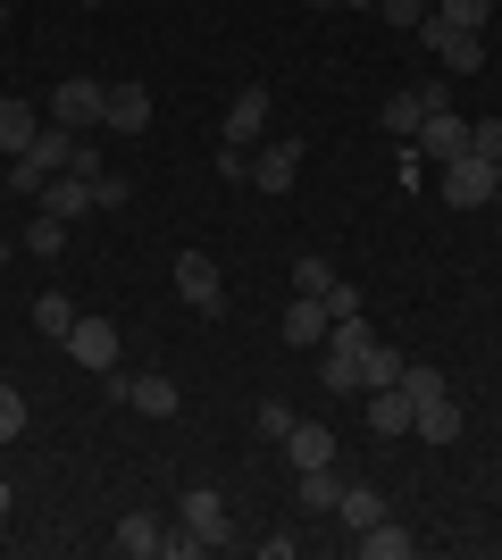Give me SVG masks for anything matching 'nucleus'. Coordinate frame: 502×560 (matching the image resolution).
<instances>
[{
	"instance_id": "f257e3e1",
	"label": "nucleus",
	"mask_w": 502,
	"mask_h": 560,
	"mask_svg": "<svg viewBox=\"0 0 502 560\" xmlns=\"http://www.w3.org/2000/svg\"><path fill=\"white\" fill-rule=\"evenodd\" d=\"M176 527H185L201 552H226V544H235V511H226V493H218V486H192L185 511H176Z\"/></svg>"
},
{
	"instance_id": "f03ea898",
	"label": "nucleus",
	"mask_w": 502,
	"mask_h": 560,
	"mask_svg": "<svg viewBox=\"0 0 502 560\" xmlns=\"http://www.w3.org/2000/svg\"><path fill=\"white\" fill-rule=\"evenodd\" d=\"M101 101H109L101 75H59V84H50V117L75 126V135H93V126H101Z\"/></svg>"
},
{
	"instance_id": "7ed1b4c3",
	"label": "nucleus",
	"mask_w": 502,
	"mask_h": 560,
	"mask_svg": "<svg viewBox=\"0 0 502 560\" xmlns=\"http://www.w3.org/2000/svg\"><path fill=\"white\" fill-rule=\"evenodd\" d=\"M419 43H428V50H435V59H444L453 75H478L486 59H494V50H486V34H453V25L435 18V9L419 18Z\"/></svg>"
},
{
	"instance_id": "20e7f679",
	"label": "nucleus",
	"mask_w": 502,
	"mask_h": 560,
	"mask_svg": "<svg viewBox=\"0 0 502 560\" xmlns=\"http://www.w3.org/2000/svg\"><path fill=\"white\" fill-rule=\"evenodd\" d=\"M176 293H185V310H201V318H226V277H218L210 252H185V259H176Z\"/></svg>"
},
{
	"instance_id": "39448f33",
	"label": "nucleus",
	"mask_w": 502,
	"mask_h": 560,
	"mask_svg": "<svg viewBox=\"0 0 502 560\" xmlns=\"http://www.w3.org/2000/svg\"><path fill=\"white\" fill-rule=\"evenodd\" d=\"M435 176H444V201H453V210H486V201H494V160H478V151L444 160Z\"/></svg>"
},
{
	"instance_id": "423d86ee",
	"label": "nucleus",
	"mask_w": 502,
	"mask_h": 560,
	"mask_svg": "<svg viewBox=\"0 0 502 560\" xmlns=\"http://www.w3.org/2000/svg\"><path fill=\"white\" fill-rule=\"evenodd\" d=\"M293 176H302V142H293V135H268L260 151H252V192L277 201V192H293Z\"/></svg>"
},
{
	"instance_id": "0eeeda50",
	"label": "nucleus",
	"mask_w": 502,
	"mask_h": 560,
	"mask_svg": "<svg viewBox=\"0 0 502 560\" xmlns=\"http://www.w3.org/2000/svg\"><path fill=\"white\" fill-rule=\"evenodd\" d=\"M101 135H151V84L118 75V84H109V101H101Z\"/></svg>"
},
{
	"instance_id": "6e6552de",
	"label": "nucleus",
	"mask_w": 502,
	"mask_h": 560,
	"mask_svg": "<svg viewBox=\"0 0 502 560\" xmlns=\"http://www.w3.org/2000/svg\"><path fill=\"white\" fill-rule=\"evenodd\" d=\"M218 135L235 142V151H260L268 142V84H243V93L226 101V126H218Z\"/></svg>"
},
{
	"instance_id": "1a4fd4ad",
	"label": "nucleus",
	"mask_w": 502,
	"mask_h": 560,
	"mask_svg": "<svg viewBox=\"0 0 502 560\" xmlns=\"http://www.w3.org/2000/svg\"><path fill=\"white\" fill-rule=\"evenodd\" d=\"M410 151H419V160H428V167L460 160V151H469V117H453V109H428V126L410 135Z\"/></svg>"
},
{
	"instance_id": "9d476101",
	"label": "nucleus",
	"mask_w": 502,
	"mask_h": 560,
	"mask_svg": "<svg viewBox=\"0 0 502 560\" xmlns=\"http://www.w3.org/2000/svg\"><path fill=\"white\" fill-rule=\"evenodd\" d=\"M68 360H75V369H93V376H109V369H118V327H109V318H75V327H68Z\"/></svg>"
},
{
	"instance_id": "9b49d317",
	"label": "nucleus",
	"mask_w": 502,
	"mask_h": 560,
	"mask_svg": "<svg viewBox=\"0 0 502 560\" xmlns=\"http://www.w3.org/2000/svg\"><path fill=\"white\" fill-rule=\"evenodd\" d=\"M109 394H118L126 410H143V419H176V410H185V394H176L167 376H126L118 385V369H109Z\"/></svg>"
},
{
	"instance_id": "f8f14e48",
	"label": "nucleus",
	"mask_w": 502,
	"mask_h": 560,
	"mask_svg": "<svg viewBox=\"0 0 502 560\" xmlns=\"http://www.w3.org/2000/svg\"><path fill=\"white\" fill-rule=\"evenodd\" d=\"M93 185H101V176H84V167H59V176H50V185L34 192V201H43L50 218H68V226H75L84 210H101V201H93Z\"/></svg>"
},
{
	"instance_id": "ddd939ff",
	"label": "nucleus",
	"mask_w": 502,
	"mask_h": 560,
	"mask_svg": "<svg viewBox=\"0 0 502 560\" xmlns=\"http://www.w3.org/2000/svg\"><path fill=\"white\" fill-rule=\"evenodd\" d=\"M277 335L311 351V343H327V335H335V318H327V302H318V293H293V302H285V318H277Z\"/></svg>"
},
{
	"instance_id": "4468645a",
	"label": "nucleus",
	"mask_w": 502,
	"mask_h": 560,
	"mask_svg": "<svg viewBox=\"0 0 502 560\" xmlns=\"http://www.w3.org/2000/svg\"><path fill=\"white\" fill-rule=\"evenodd\" d=\"M410 435H419V444H460V401L453 394L419 401V410H410Z\"/></svg>"
},
{
	"instance_id": "2eb2a0df",
	"label": "nucleus",
	"mask_w": 502,
	"mask_h": 560,
	"mask_svg": "<svg viewBox=\"0 0 502 560\" xmlns=\"http://www.w3.org/2000/svg\"><path fill=\"white\" fill-rule=\"evenodd\" d=\"M118 552H126V560H160V552H167V527H160L151 511H126V518H118Z\"/></svg>"
},
{
	"instance_id": "dca6fc26",
	"label": "nucleus",
	"mask_w": 502,
	"mask_h": 560,
	"mask_svg": "<svg viewBox=\"0 0 502 560\" xmlns=\"http://www.w3.org/2000/svg\"><path fill=\"white\" fill-rule=\"evenodd\" d=\"M34 135H43V117H34V101H17V93H9V101H0V160H17V151H25Z\"/></svg>"
},
{
	"instance_id": "f3484780",
	"label": "nucleus",
	"mask_w": 502,
	"mask_h": 560,
	"mask_svg": "<svg viewBox=\"0 0 502 560\" xmlns=\"http://www.w3.org/2000/svg\"><path fill=\"white\" fill-rule=\"evenodd\" d=\"M360 560H410L419 552V536H410V527H394V518H377V527H360Z\"/></svg>"
},
{
	"instance_id": "a211bd4d",
	"label": "nucleus",
	"mask_w": 502,
	"mask_h": 560,
	"mask_svg": "<svg viewBox=\"0 0 502 560\" xmlns=\"http://www.w3.org/2000/svg\"><path fill=\"white\" fill-rule=\"evenodd\" d=\"M285 460H293V468H318V460H335V435H327V419H293V435H285Z\"/></svg>"
},
{
	"instance_id": "6ab92c4d",
	"label": "nucleus",
	"mask_w": 502,
	"mask_h": 560,
	"mask_svg": "<svg viewBox=\"0 0 502 560\" xmlns=\"http://www.w3.org/2000/svg\"><path fill=\"white\" fill-rule=\"evenodd\" d=\"M293 493H302V511H335V493H343V468H335V460L293 468Z\"/></svg>"
},
{
	"instance_id": "aec40b11",
	"label": "nucleus",
	"mask_w": 502,
	"mask_h": 560,
	"mask_svg": "<svg viewBox=\"0 0 502 560\" xmlns=\"http://www.w3.org/2000/svg\"><path fill=\"white\" fill-rule=\"evenodd\" d=\"M410 410H419V401H410L402 385H377V394H369V427H377V435H410Z\"/></svg>"
},
{
	"instance_id": "412c9836",
	"label": "nucleus",
	"mask_w": 502,
	"mask_h": 560,
	"mask_svg": "<svg viewBox=\"0 0 502 560\" xmlns=\"http://www.w3.org/2000/svg\"><path fill=\"white\" fill-rule=\"evenodd\" d=\"M335 518H343V527H352V536H360V527H377V518H385L377 486H352V477H343V493H335Z\"/></svg>"
},
{
	"instance_id": "4be33fe9",
	"label": "nucleus",
	"mask_w": 502,
	"mask_h": 560,
	"mask_svg": "<svg viewBox=\"0 0 502 560\" xmlns=\"http://www.w3.org/2000/svg\"><path fill=\"white\" fill-rule=\"evenodd\" d=\"M75 318H84V310H75V302H68V293H59V284H50L43 302H34V327H43V335H50V343H68V327H75Z\"/></svg>"
},
{
	"instance_id": "5701e85b",
	"label": "nucleus",
	"mask_w": 502,
	"mask_h": 560,
	"mask_svg": "<svg viewBox=\"0 0 502 560\" xmlns=\"http://www.w3.org/2000/svg\"><path fill=\"white\" fill-rule=\"evenodd\" d=\"M360 385H369V394H377V385H402V351L369 343V351H360Z\"/></svg>"
},
{
	"instance_id": "b1692460",
	"label": "nucleus",
	"mask_w": 502,
	"mask_h": 560,
	"mask_svg": "<svg viewBox=\"0 0 502 560\" xmlns=\"http://www.w3.org/2000/svg\"><path fill=\"white\" fill-rule=\"evenodd\" d=\"M25 252H34V259H59V252H68V218L34 210V226H25Z\"/></svg>"
},
{
	"instance_id": "393cba45",
	"label": "nucleus",
	"mask_w": 502,
	"mask_h": 560,
	"mask_svg": "<svg viewBox=\"0 0 502 560\" xmlns=\"http://www.w3.org/2000/svg\"><path fill=\"white\" fill-rule=\"evenodd\" d=\"M318 385H327V394H369V385H360V360L335 351V343H327V360H318Z\"/></svg>"
},
{
	"instance_id": "a878e982",
	"label": "nucleus",
	"mask_w": 502,
	"mask_h": 560,
	"mask_svg": "<svg viewBox=\"0 0 502 560\" xmlns=\"http://www.w3.org/2000/svg\"><path fill=\"white\" fill-rule=\"evenodd\" d=\"M435 18L453 25V34H486V18H494V0H435Z\"/></svg>"
},
{
	"instance_id": "bb28decb",
	"label": "nucleus",
	"mask_w": 502,
	"mask_h": 560,
	"mask_svg": "<svg viewBox=\"0 0 502 560\" xmlns=\"http://www.w3.org/2000/svg\"><path fill=\"white\" fill-rule=\"evenodd\" d=\"M17 435H25V394L0 376V444H17Z\"/></svg>"
},
{
	"instance_id": "cd10ccee",
	"label": "nucleus",
	"mask_w": 502,
	"mask_h": 560,
	"mask_svg": "<svg viewBox=\"0 0 502 560\" xmlns=\"http://www.w3.org/2000/svg\"><path fill=\"white\" fill-rule=\"evenodd\" d=\"M327 284H335V268H327V259H293V293H318V302H327Z\"/></svg>"
},
{
	"instance_id": "c85d7f7f",
	"label": "nucleus",
	"mask_w": 502,
	"mask_h": 560,
	"mask_svg": "<svg viewBox=\"0 0 502 560\" xmlns=\"http://www.w3.org/2000/svg\"><path fill=\"white\" fill-rule=\"evenodd\" d=\"M252 427H260L268 444H285V435H293V401H260V410H252Z\"/></svg>"
},
{
	"instance_id": "c756f323",
	"label": "nucleus",
	"mask_w": 502,
	"mask_h": 560,
	"mask_svg": "<svg viewBox=\"0 0 502 560\" xmlns=\"http://www.w3.org/2000/svg\"><path fill=\"white\" fill-rule=\"evenodd\" d=\"M402 394L410 401H435V394H444V376H435L428 360H402Z\"/></svg>"
},
{
	"instance_id": "7c9ffc66",
	"label": "nucleus",
	"mask_w": 502,
	"mask_h": 560,
	"mask_svg": "<svg viewBox=\"0 0 502 560\" xmlns=\"http://www.w3.org/2000/svg\"><path fill=\"white\" fill-rule=\"evenodd\" d=\"M377 9H385V25H402V34H419V18H428L435 0H377Z\"/></svg>"
},
{
	"instance_id": "2f4dec72",
	"label": "nucleus",
	"mask_w": 502,
	"mask_h": 560,
	"mask_svg": "<svg viewBox=\"0 0 502 560\" xmlns=\"http://www.w3.org/2000/svg\"><path fill=\"white\" fill-rule=\"evenodd\" d=\"M469 151H478V160H502V117H478V126H469Z\"/></svg>"
},
{
	"instance_id": "473e14b6",
	"label": "nucleus",
	"mask_w": 502,
	"mask_h": 560,
	"mask_svg": "<svg viewBox=\"0 0 502 560\" xmlns=\"http://www.w3.org/2000/svg\"><path fill=\"white\" fill-rule=\"evenodd\" d=\"M218 176H226V185H252V151H235V142H218Z\"/></svg>"
},
{
	"instance_id": "72a5a7b5",
	"label": "nucleus",
	"mask_w": 502,
	"mask_h": 560,
	"mask_svg": "<svg viewBox=\"0 0 502 560\" xmlns=\"http://www.w3.org/2000/svg\"><path fill=\"white\" fill-rule=\"evenodd\" d=\"M0 185H9V192H25V201H34V192H43V167H34V160H9V176H0Z\"/></svg>"
},
{
	"instance_id": "f704fd0d",
	"label": "nucleus",
	"mask_w": 502,
	"mask_h": 560,
	"mask_svg": "<svg viewBox=\"0 0 502 560\" xmlns=\"http://www.w3.org/2000/svg\"><path fill=\"white\" fill-rule=\"evenodd\" d=\"M93 201H101V210H126V201H135V185H126V176H109V167H101V185H93Z\"/></svg>"
},
{
	"instance_id": "c9c22d12",
	"label": "nucleus",
	"mask_w": 502,
	"mask_h": 560,
	"mask_svg": "<svg viewBox=\"0 0 502 560\" xmlns=\"http://www.w3.org/2000/svg\"><path fill=\"white\" fill-rule=\"evenodd\" d=\"M9 502H17V493H9V477H0V518H9Z\"/></svg>"
},
{
	"instance_id": "e433bc0d",
	"label": "nucleus",
	"mask_w": 502,
	"mask_h": 560,
	"mask_svg": "<svg viewBox=\"0 0 502 560\" xmlns=\"http://www.w3.org/2000/svg\"><path fill=\"white\" fill-rule=\"evenodd\" d=\"M335 9H377V0H335Z\"/></svg>"
},
{
	"instance_id": "4c0bfd02",
	"label": "nucleus",
	"mask_w": 502,
	"mask_h": 560,
	"mask_svg": "<svg viewBox=\"0 0 502 560\" xmlns=\"http://www.w3.org/2000/svg\"><path fill=\"white\" fill-rule=\"evenodd\" d=\"M494 201H502V160H494Z\"/></svg>"
},
{
	"instance_id": "58836bf2",
	"label": "nucleus",
	"mask_w": 502,
	"mask_h": 560,
	"mask_svg": "<svg viewBox=\"0 0 502 560\" xmlns=\"http://www.w3.org/2000/svg\"><path fill=\"white\" fill-rule=\"evenodd\" d=\"M0 34H9V0H0Z\"/></svg>"
},
{
	"instance_id": "ea45409f",
	"label": "nucleus",
	"mask_w": 502,
	"mask_h": 560,
	"mask_svg": "<svg viewBox=\"0 0 502 560\" xmlns=\"http://www.w3.org/2000/svg\"><path fill=\"white\" fill-rule=\"evenodd\" d=\"M0 268H9V234H0Z\"/></svg>"
},
{
	"instance_id": "a19ab883",
	"label": "nucleus",
	"mask_w": 502,
	"mask_h": 560,
	"mask_svg": "<svg viewBox=\"0 0 502 560\" xmlns=\"http://www.w3.org/2000/svg\"><path fill=\"white\" fill-rule=\"evenodd\" d=\"M75 9H101V0H75Z\"/></svg>"
},
{
	"instance_id": "79ce46f5",
	"label": "nucleus",
	"mask_w": 502,
	"mask_h": 560,
	"mask_svg": "<svg viewBox=\"0 0 502 560\" xmlns=\"http://www.w3.org/2000/svg\"><path fill=\"white\" fill-rule=\"evenodd\" d=\"M0 544H9V536H0Z\"/></svg>"
}]
</instances>
